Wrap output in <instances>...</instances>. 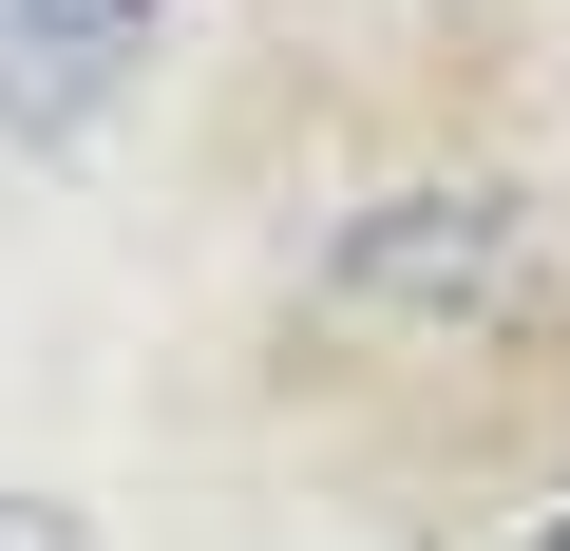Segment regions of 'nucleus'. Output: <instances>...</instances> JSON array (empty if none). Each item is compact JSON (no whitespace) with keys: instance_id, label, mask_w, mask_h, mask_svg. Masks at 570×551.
Masks as SVG:
<instances>
[{"instance_id":"f257e3e1","label":"nucleus","mask_w":570,"mask_h":551,"mask_svg":"<svg viewBox=\"0 0 570 551\" xmlns=\"http://www.w3.org/2000/svg\"><path fill=\"white\" fill-rule=\"evenodd\" d=\"M324 305L381 324V343H419V362H456V343H494V324L532 305V209H513L494 171L362 190V209L324 228Z\"/></svg>"},{"instance_id":"f03ea898","label":"nucleus","mask_w":570,"mask_h":551,"mask_svg":"<svg viewBox=\"0 0 570 551\" xmlns=\"http://www.w3.org/2000/svg\"><path fill=\"white\" fill-rule=\"evenodd\" d=\"M153 58H171V0H0V134L77 152Z\"/></svg>"},{"instance_id":"7ed1b4c3","label":"nucleus","mask_w":570,"mask_h":551,"mask_svg":"<svg viewBox=\"0 0 570 551\" xmlns=\"http://www.w3.org/2000/svg\"><path fill=\"white\" fill-rule=\"evenodd\" d=\"M0 551H96V532H77L58 494H0Z\"/></svg>"},{"instance_id":"20e7f679","label":"nucleus","mask_w":570,"mask_h":551,"mask_svg":"<svg viewBox=\"0 0 570 551\" xmlns=\"http://www.w3.org/2000/svg\"><path fill=\"white\" fill-rule=\"evenodd\" d=\"M532 551H570V513H551V532H532Z\"/></svg>"}]
</instances>
